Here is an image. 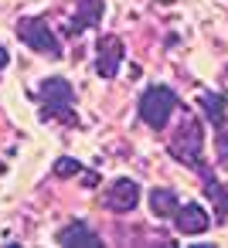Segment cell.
I'll return each instance as SVG.
<instances>
[{
    "mask_svg": "<svg viewBox=\"0 0 228 248\" xmlns=\"http://www.w3.org/2000/svg\"><path fill=\"white\" fill-rule=\"evenodd\" d=\"M170 156L180 160L184 167L201 170V163H204V126L197 119H184L177 126V133L170 140Z\"/></svg>",
    "mask_w": 228,
    "mask_h": 248,
    "instance_id": "cell-1",
    "label": "cell"
},
{
    "mask_svg": "<svg viewBox=\"0 0 228 248\" xmlns=\"http://www.w3.org/2000/svg\"><path fill=\"white\" fill-rule=\"evenodd\" d=\"M180 106V99L174 95V89L167 85H150L143 95H140V119L150 126V129H163L174 116V109Z\"/></svg>",
    "mask_w": 228,
    "mask_h": 248,
    "instance_id": "cell-2",
    "label": "cell"
},
{
    "mask_svg": "<svg viewBox=\"0 0 228 248\" xmlns=\"http://www.w3.org/2000/svg\"><path fill=\"white\" fill-rule=\"evenodd\" d=\"M17 34H21V41L31 51L48 55V58H62V45H58V38H55V31L48 28L45 17H21L17 21Z\"/></svg>",
    "mask_w": 228,
    "mask_h": 248,
    "instance_id": "cell-3",
    "label": "cell"
},
{
    "mask_svg": "<svg viewBox=\"0 0 228 248\" xmlns=\"http://www.w3.org/2000/svg\"><path fill=\"white\" fill-rule=\"evenodd\" d=\"M45 102V116H55V119H65V123H75L72 119V102H75V92L65 78H48L41 82V95Z\"/></svg>",
    "mask_w": 228,
    "mask_h": 248,
    "instance_id": "cell-4",
    "label": "cell"
},
{
    "mask_svg": "<svg viewBox=\"0 0 228 248\" xmlns=\"http://www.w3.org/2000/svg\"><path fill=\"white\" fill-rule=\"evenodd\" d=\"M123 58H126V51H123V41L116 34L99 38V45H96V75L99 78H116V72L123 68Z\"/></svg>",
    "mask_w": 228,
    "mask_h": 248,
    "instance_id": "cell-5",
    "label": "cell"
},
{
    "mask_svg": "<svg viewBox=\"0 0 228 248\" xmlns=\"http://www.w3.org/2000/svg\"><path fill=\"white\" fill-rule=\"evenodd\" d=\"M136 204H140V184H136V180L119 177V180L109 184V190H106V207H109L113 214H130Z\"/></svg>",
    "mask_w": 228,
    "mask_h": 248,
    "instance_id": "cell-6",
    "label": "cell"
},
{
    "mask_svg": "<svg viewBox=\"0 0 228 248\" xmlns=\"http://www.w3.org/2000/svg\"><path fill=\"white\" fill-rule=\"evenodd\" d=\"M174 224H177L180 234H204L208 231V211H204V204H194V201L180 204L174 211Z\"/></svg>",
    "mask_w": 228,
    "mask_h": 248,
    "instance_id": "cell-7",
    "label": "cell"
},
{
    "mask_svg": "<svg viewBox=\"0 0 228 248\" xmlns=\"http://www.w3.org/2000/svg\"><path fill=\"white\" fill-rule=\"evenodd\" d=\"M106 14V4L102 0H79V7H75V21L68 24V34H82L89 28H96Z\"/></svg>",
    "mask_w": 228,
    "mask_h": 248,
    "instance_id": "cell-8",
    "label": "cell"
},
{
    "mask_svg": "<svg viewBox=\"0 0 228 248\" xmlns=\"http://www.w3.org/2000/svg\"><path fill=\"white\" fill-rule=\"evenodd\" d=\"M58 245H79V248H99L102 238L85 224V221H72L58 231Z\"/></svg>",
    "mask_w": 228,
    "mask_h": 248,
    "instance_id": "cell-9",
    "label": "cell"
},
{
    "mask_svg": "<svg viewBox=\"0 0 228 248\" xmlns=\"http://www.w3.org/2000/svg\"><path fill=\"white\" fill-rule=\"evenodd\" d=\"M177 207H180V197L174 190H167V187H153L150 190V211H153V217H174Z\"/></svg>",
    "mask_w": 228,
    "mask_h": 248,
    "instance_id": "cell-10",
    "label": "cell"
},
{
    "mask_svg": "<svg viewBox=\"0 0 228 248\" xmlns=\"http://www.w3.org/2000/svg\"><path fill=\"white\" fill-rule=\"evenodd\" d=\"M82 177V184L85 187H96L99 184V173L96 170H85L79 160H72V156H62V160H55V177Z\"/></svg>",
    "mask_w": 228,
    "mask_h": 248,
    "instance_id": "cell-11",
    "label": "cell"
},
{
    "mask_svg": "<svg viewBox=\"0 0 228 248\" xmlns=\"http://www.w3.org/2000/svg\"><path fill=\"white\" fill-rule=\"evenodd\" d=\"M197 106L204 109V116H208V123H211L214 129L228 123V119H225V95H214V92H204V95H197Z\"/></svg>",
    "mask_w": 228,
    "mask_h": 248,
    "instance_id": "cell-12",
    "label": "cell"
},
{
    "mask_svg": "<svg viewBox=\"0 0 228 248\" xmlns=\"http://www.w3.org/2000/svg\"><path fill=\"white\" fill-rule=\"evenodd\" d=\"M204 194L211 197L218 217H228V184H218V180H208L204 184Z\"/></svg>",
    "mask_w": 228,
    "mask_h": 248,
    "instance_id": "cell-13",
    "label": "cell"
},
{
    "mask_svg": "<svg viewBox=\"0 0 228 248\" xmlns=\"http://www.w3.org/2000/svg\"><path fill=\"white\" fill-rule=\"evenodd\" d=\"M218 160L228 167V133H225V126H218Z\"/></svg>",
    "mask_w": 228,
    "mask_h": 248,
    "instance_id": "cell-14",
    "label": "cell"
},
{
    "mask_svg": "<svg viewBox=\"0 0 228 248\" xmlns=\"http://www.w3.org/2000/svg\"><path fill=\"white\" fill-rule=\"evenodd\" d=\"M7 68V48H0V72Z\"/></svg>",
    "mask_w": 228,
    "mask_h": 248,
    "instance_id": "cell-15",
    "label": "cell"
}]
</instances>
